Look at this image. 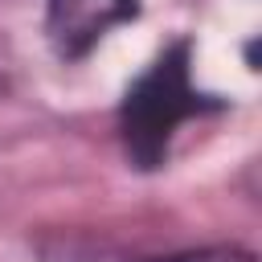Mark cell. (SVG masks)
<instances>
[{"mask_svg":"<svg viewBox=\"0 0 262 262\" xmlns=\"http://www.w3.org/2000/svg\"><path fill=\"white\" fill-rule=\"evenodd\" d=\"M188 61H192V45L180 37V41H172V45L147 66V74L123 94L119 135H123L127 160H131L135 168H160V164L168 160L172 131H176L184 119H196V115L221 106L213 94H201V90L192 86Z\"/></svg>","mask_w":262,"mask_h":262,"instance_id":"cell-1","label":"cell"},{"mask_svg":"<svg viewBox=\"0 0 262 262\" xmlns=\"http://www.w3.org/2000/svg\"><path fill=\"white\" fill-rule=\"evenodd\" d=\"M135 12L139 0H49L45 33L57 57H82L102 41L106 29L131 20Z\"/></svg>","mask_w":262,"mask_h":262,"instance_id":"cell-2","label":"cell"},{"mask_svg":"<svg viewBox=\"0 0 262 262\" xmlns=\"http://www.w3.org/2000/svg\"><path fill=\"white\" fill-rule=\"evenodd\" d=\"M156 262H254V254L246 250H192V254H176V258H156Z\"/></svg>","mask_w":262,"mask_h":262,"instance_id":"cell-3","label":"cell"}]
</instances>
